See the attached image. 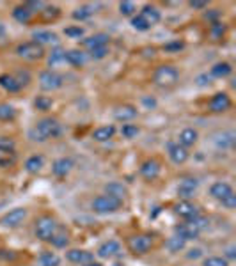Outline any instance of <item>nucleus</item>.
Returning a JSON list of instances; mask_svg holds the SVG:
<instances>
[{"mask_svg": "<svg viewBox=\"0 0 236 266\" xmlns=\"http://www.w3.org/2000/svg\"><path fill=\"white\" fill-rule=\"evenodd\" d=\"M110 37L107 36V34H95V36L91 37H85L84 41H82V47L87 48V50H95V48H100V47H107V43H109Z\"/></svg>", "mask_w": 236, "mask_h": 266, "instance_id": "nucleus-20", "label": "nucleus"}, {"mask_svg": "<svg viewBox=\"0 0 236 266\" xmlns=\"http://www.w3.org/2000/svg\"><path fill=\"white\" fill-rule=\"evenodd\" d=\"M4 37H6V27L0 23V39H4Z\"/></svg>", "mask_w": 236, "mask_h": 266, "instance_id": "nucleus-56", "label": "nucleus"}, {"mask_svg": "<svg viewBox=\"0 0 236 266\" xmlns=\"http://www.w3.org/2000/svg\"><path fill=\"white\" fill-rule=\"evenodd\" d=\"M64 34L68 37H73V39H80V37L84 36V29H82L80 25H78V27H66Z\"/></svg>", "mask_w": 236, "mask_h": 266, "instance_id": "nucleus-45", "label": "nucleus"}, {"mask_svg": "<svg viewBox=\"0 0 236 266\" xmlns=\"http://www.w3.org/2000/svg\"><path fill=\"white\" fill-rule=\"evenodd\" d=\"M135 11H137V6L133 2H121L119 4V13L123 16H133Z\"/></svg>", "mask_w": 236, "mask_h": 266, "instance_id": "nucleus-44", "label": "nucleus"}, {"mask_svg": "<svg viewBox=\"0 0 236 266\" xmlns=\"http://www.w3.org/2000/svg\"><path fill=\"white\" fill-rule=\"evenodd\" d=\"M138 133H140V129L137 124H123V128H121V135L124 139H135Z\"/></svg>", "mask_w": 236, "mask_h": 266, "instance_id": "nucleus-42", "label": "nucleus"}, {"mask_svg": "<svg viewBox=\"0 0 236 266\" xmlns=\"http://www.w3.org/2000/svg\"><path fill=\"white\" fill-rule=\"evenodd\" d=\"M185 245H186V241L183 240V238H179V236H172V238H169V240L165 241V248H167L169 252L183 250V248H185Z\"/></svg>", "mask_w": 236, "mask_h": 266, "instance_id": "nucleus-36", "label": "nucleus"}, {"mask_svg": "<svg viewBox=\"0 0 236 266\" xmlns=\"http://www.w3.org/2000/svg\"><path fill=\"white\" fill-rule=\"evenodd\" d=\"M52 98H48V96H37L36 98V101H34V107L37 108V110H41V112H46V110H50L52 108Z\"/></svg>", "mask_w": 236, "mask_h": 266, "instance_id": "nucleus-41", "label": "nucleus"}, {"mask_svg": "<svg viewBox=\"0 0 236 266\" xmlns=\"http://www.w3.org/2000/svg\"><path fill=\"white\" fill-rule=\"evenodd\" d=\"M105 192L107 195H112V197L119 199V201H123L124 195H126V188L123 187V183H117V181H112V183L107 185Z\"/></svg>", "mask_w": 236, "mask_h": 266, "instance_id": "nucleus-32", "label": "nucleus"}, {"mask_svg": "<svg viewBox=\"0 0 236 266\" xmlns=\"http://www.w3.org/2000/svg\"><path fill=\"white\" fill-rule=\"evenodd\" d=\"M227 257H229V259H234V257H236L234 247H229V248H227ZM227 257H225V259H227Z\"/></svg>", "mask_w": 236, "mask_h": 266, "instance_id": "nucleus-55", "label": "nucleus"}, {"mask_svg": "<svg viewBox=\"0 0 236 266\" xmlns=\"http://www.w3.org/2000/svg\"><path fill=\"white\" fill-rule=\"evenodd\" d=\"M215 144H217V148H222V149L232 148V144H234V133L232 131L217 133V135H215Z\"/></svg>", "mask_w": 236, "mask_h": 266, "instance_id": "nucleus-29", "label": "nucleus"}, {"mask_svg": "<svg viewBox=\"0 0 236 266\" xmlns=\"http://www.w3.org/2000/svg\"><path fill=\"white\" fill-rule=\"evenodd\" d=\"M128 248L131 254L144 255L153 248V238L149 234H133L128 238Z\"/></svg>", "mask_w": 236, "mask_h": 266, "instance_id": "nucleus-7", "label": "nucleus"}, {"mask_svg": "<svg viewBox=\"0 0 236 266\" xmlns=\"http://www.w3.org/2000/svg\"><path fill=\"white\" fill-rule=\"evenodd\" d=\"M174 213L185 220H192V218H196V216L201 215L199 208L190 201H179L178 204L174 206Z\"/></svg>", "mask_w": 236, "mask_h": 266, "instance_id": "nucleus-12", "label": "nucleus"}, {"mask_svg": "<svg viewBox=\"0 0 236 266\" xmlns=\"http://www.w3.org/2000/svg\"><path fill=\"white\" fill-rule=\"evenodd\" d=\"M32 16H34V13L30 11V9L27 8L25 4L16 6V8L13 9V18H15L18 23H23V25H27V23L32 22Z\"/></svg>", "mask_w": 236, "mask_h": 266, "instance_id": "nucleus-22", "label": "nucleus"}, {"mask_svg": "<svg viewBox=\"0 0 236 266\" xmlns=\"http://www.w3.org/2000/svg\"><path fill=\"white\" fill-rule=\"evenodd\" d=\"M232 73V66L229 62H217V64L211 68L210 76H215V78H225Z\"/></svg>", "mask_w": 236, "mask_h": 266, "instance_id": "nucleus-30", "label": "nucleus"}, {"mask_svg": "<svg viewBox=\"0 0 236 266\" xmlns=\"http://www.w3.org/2000/svg\"><path fill=\"white\" fill-rule=\"evenodd\" d=\"M131 27H133L135 30H138V32H146V30L151 29V27L148 25V22H146V20L142 18L140 15L131 16Z\"/></svg>", "mask_w": 236, "mask_h": 266, "instance_id": "nucleus-40", "label": "nucleus"}, {"mask_svg": "<svg viewBox=\"0 0 236 266\" xmlns=\"http://www.w3.org/2000/svg\"><path fill=\"white\" fill-rule=\"evenodd\" d=\"M224 36H225V25L224 23H220V22L211 23L210 25V37L211 39L220 41V39H224Z\"/></svg>", "mask_w": 236, "mask_h": 266, "instance_id": "nucleus-37", "label": "nucleus"}, {"mask_svg": "<svg viewBox=\"0 0 236 266\" xmlns=\"http://www.w3.org/2000/svg\"><path fill=\"white\" fill-rule=\"evenodd\" d=\"M96 254H98L102 259L117 257V255H121V245L117 243L116 240H109V241H105V243L100 245V248H98Z\"/></svg>", "mask_w": 236, "mask_h": 266, "instance_id": "nucleus-16", "label": "nucleus"}, {"mask_svg": "<svg viewBox=\"0 0 236 266\" xmlns=\"http://www.w3.org/2000/svg\"><path fill=\"white\" fill-rule=\"evenodd\" d=\"M210 80H211V76L201 75V76H199V85H206V83H210Z\"/></svg>", "mask_w": 236, "mask_h": 266, "instance_id": "nucleus-54", "label": "nucleus"}, {"mask_svg": "<svg viewBox=\"0 0 236 266\" xmlns=\"http://www.w3.org/2000/svg\"><path fill=\"white\" fill-rule=\"evenodd\" d=\"M201 254H203V252H201V248H192V250H190V254H188V257L196 259V257H199Z\"/></svg>", "mask_w": 236, "mask_h": 266, "instance_id": "nucleus-53", "label": "nucleus"}, {"mask_svg": "<svg viewBox=\"0 0 236 266\" xmlns=\"http://www.w3.org/2000/svg\"><path fill=\"white\" fill-rule=\"evenodd\" d=\"M16 54L25 61H39V59L44 57V48L37 45L36 41H27V43L18 45Z\"/></svg>", "mask_w": 236, "mask_h": 266, "instance_id": "nucleus-8", "label": "nucleus"}, {"mask_svg": "<svg viewBox=\"0 0 236 266\" xmlns=\"http://www.w3.org/2000/svg\"><path fill=\"white\" fill-rule=\"evenodd\" d=\"M87 57L82 50H68L66 52V62L73 68H82L85 64Z\"/></svg>", "mask_w": 236, "mask_h": 266, "instance_id": "nucleus-23", "label": "nucleus"}, {"mask_svg": "<svg viewBox=\"0 0 236 266\" xmlns=\"http://www.w3.org/2000/svg\"><path fill=\"white\" fill-rule=\"evenodd\" d=\"M0 151H15V141L11 137H0Z\"/></svg>", "mask_w": 236, "mask_h": 266, "instance_id": "nucleus-47", "label": "nucleus"}, {"mask_svg": "<svg viewBox=\"0 0 236 266\" xmlns=\"http://www.w3.org/2000/svg\"><path fill=\"white\" fill-rule=\"evenodd\" d=\"M231 98L225 93H217L213 98L210 100V110L215 114H222V112H227L231 108Z\"/></svg>", "mask_w": 236, "mask_h": 266, "instance_id": "nucleus-13", "label": "nucleus"}, {"mask_svg": "<svg viewBox=\"0 0 236 266\" xmlns=\"http://www.w3.org/2000/svg\"><path fill=\"white\" fill-rule=\"evenodd\" d=\"M62 83H64V78L57 71L46 69L39 75V87L43 91H57L62 87Z\"/></svg>", "mask_w": 236, "mask_h": 266, "instance_id": "nucleus-9", "label": "nucleus"}, {"mask_svg": "<svg viewBox=\"0 0 236 266\" xmlns=\"http://www.w3.org/2000/svg\"><path fill=\"white\" fill-rule=\"evenodd\" d=\"M197 187H199V181H197L196 178H186V180H183L181 183H179L178 195L183 199V201H188V199L196 194Z\"/></svg>", "mask_w": 236, "mask_h": 266, "instance_id": "nucleus-17", "label": "nucleus"}, {"mask_svg": "<svg viewBox=\"0 0 236 266\" xmlns=\"http://www.w3.org/2000/svg\"><path fill=\"white\" fill-rule=\"evenodd\" d=\"M142 103H144L146 105V107H155V105H156V101L155 100H153V98H142Z\"/></svg>", "mask_w": 236, "mask_h": 266, "instance_id": "nucleus-52", "label": "nucleus"}, {"mask_svg": "<svg viewBox=\"0 0 236 266\" xmlns=\"http://www.w3.org/2000/svg\"><path fill=\"white\" fill-rule=\"evenodd\" d=\"M178 139H179L178 144L188 149V148H192L197 141H199V133H197V129H194V128H185L181 133H179Z\"/></svg>", "mask_w": 236, "mask_h": 266, "instance_id": "nucleus-19", "label": "nucleus"}, {"mask_svg": "<svg viewBox=\"0 0 236 266\" xmlns=\"http://www.w3.org/2000/svg\"><path fill=\"white\" fill-rule=\"evenodd\" d=\"M204 16H206V20H210L211 23H217V22H218V18H220V16H222V13L218 11V9H211V11H208Z\"/></svg>", "mask_w": 236, "mask_h": 266, "instance_id": "nucleus-50", "label": "nucleus"}, {"mask_svg": "<svg viewBox=\"0 0 236 266\" xmlns=\"http://www.w3.org/2000/svg\"><path fill=\"white\" fill-rule=\"evenodd\" d=\"M185 48V43L183 41H174V43H167L164 47V50H167V52H179V50H183Z\"/></svg>", "mask_w": 236, "mask_h": 266, "instance_id": "nucleus-49", "label": "nucleus"}, {"mask_svg": "<svg viewBox=\"0 0 236 266\" xmlns=\"http://www.w3.org/2000/svg\"><path fill=\"white\" fill-rule=\"evenodd\" d=\"M66 259L73 264H87V262L95 261V255L92 252H87V250H78V248H71V250L66 252Z\"/></svg>", "mask_w": 236, "mask_h": 266, "instance_id": "nucleus-14", "label": "nucleus"}, {"mask_svg": "<svg viewBox=\"0 0 236 266\" xmlns=\"http://www.w3.org/2000/svg\"><path fill=\"white\" fill-rule=\"evenodd\" d=\"M0 87L6 89L8 93H18V91L22 89V85H20L18 80L15 78V75H9V73L0 75Z\"/></svg>", "mask_w": 236, "mask_h": 266, "instance_id": "nucleus-26", "label": "nucleus"}, {"mask_svg": "<svg viewBox=\"0 0 236 266\" xmlns=\"http://www.w3.org/2000/svg\"><path fill=\"white\" fill-rule=\"evenodd\" d=\"M188 6L192 9H199V11H203V9L208 8V2H204V0H192V2H188Z\"/></svg>", "mask_w": 236, "mask_h": 266, "instance_id": "nucleus-51", "label": "nucleus"}, {"mask_svg": "<svg viewBox=\"0 0 236 266\" xmlns=\"http://www.w3.org/2000/svg\"><path fill=\"white\" fill-rule=\"evenodd\" d=\"M114 266H123V264H121V262H116V264H114Z\"/></svg>", "mask_w": 236, "mask_h": 266, "instance_id": "nucleus-58", "label": "nucleus"}, {"mask_svg": "<svg viewBox=\"0 0 236 266\" xmlns=\"http://www.w3.org/2000/svg\"><path fill=\"white\" fill-rule=\"evenodd\" d=\"M57 227H59V224L55 222L54 216L43 215V216H39V218L36 220V226H34V233H36V236L39 238L41 241H48V243H50L52 236L55 234Z\"/></svg>", "mask_w": 236, "mask_h": 266, "instance_id": "nucleus-6", "label": "nucleus"}, {"mask_svg": "<svg viewBox=\"0 0 236 266\" xmlns=\"http://www.w3.org/2000/svg\"><path fill=\"white\" fill-rule=\"evenodd\" d=\"M16 117V110L8 103L0 105V121H13Z\"/></svg>", "mask_w": 236, "mask_h": 266, "instance_id": "nucleus-39", "label": "nucleus"}, {"mask_svg": "<svg viewBox=\"0 0 236 266\" xmlns=\"http://www.w3.org/2000/svg\"><path fill=\"white\" fill-rule=\"evenodd\" d=\"M206 227H208V218H204V216L199 215V216H196V218L186 220V222L176 226V236L183 238L185 241L196 240V238L199 236Z\"/></svg>", "mask_w": 236, "mask_h": 266, "instance_id": "nucleus-2", "label": "nucleus"}, {"mask_svg": "<svg viewBox=\"0 0 236 266\" xmlns=\"http://www.w3.org/2000/svg\"><path fill=\"white\" fill-rule=\"evenodd\" d=\"M167 153H169V158L179 165V163H185L188 160V149L179 146L178 142H169L167 144Z\"/></svg>", "mask_w": 236, "mask_h": 266, "instance_id": "nucleus-15", "label": "nucleus"}, {"mask_svg": "<svg viewBox=\"0 0 236 266\" xmlns=\"http://www.w3.org/2000/svg\"><path fill=\"white\" fill-rule=\"evenodd\" d=\"M138 15L142 16V18L146 20V22H148V25L149 27H153V25H156V23L160 22L162 20V15H160V11H158V9L155 8V6H144V8H142V11L138 13Z\"/></svg>", "mask_w": 236, "mask_h": 266, "instance_id": "nucleus-21", "label": "nucleus"}, {"mask_svg": "<svg viewBox=\"0 0 236 266\" xmlns=\"http://www.w3.org/2000/svg\"><path fill=\"white\" fill-rule=\"evenodd\" d=\"M73 167H75V162H73L71 158H59L55 160L54 165H52V172L57 178H66L71 172Z\"/></svg>", "mask_w": 236, "mask_h": 266, "instance_id": "nucleus-18", "label": "nucleus"}, {"mask_svg": "<svg viewBox=\"0 0 236 266\" xmlns=\"http://www.w3.org/2000/svg\"><path fill=\"white\" fill-rule=\"evenodd\" d=\"M137 115V108L131 107V105H123V107H117L116 112H114V117L117 121H131V119Z\"/></svg>", "mask_w": 236, "mask_h": 266, "instance_id": "nucleus-28", "label": "nucleus"}, {"mask_svg": "<svg viewBox=\"0 0 236 266\" xmlns=\"http://www.w3.org/2000/svg\"><path fill=\"white\" fill-rule=\"evenodd\" d=\"M92 13H95V8H92V6H82V8L73 11V20H80V22H84V20L91 18Z\"/></svg>", "mask_w": 236, "mask_h": 266, "instance_id": "nucleus-38", "label": "nucleus"}, {"mask_svg": "<svg viewBox=\"0 0 236 266\" xmlns=\"http://www.w3.org/2000/svg\"><path fill=\"white\" fill-rule=\"evenodd\" d=\"M16 156L15 151H0V169H9V167L16 165Z\"/></svg>", "mask_w": 236, "mask_h": 266, "instance_id": "nucleus-34", "label": "nucleus"}, {"mask_svg": "<svg viewBox=\"0 0 236 266\" xmlns=\"http://www.w3.org/2000/svg\"><path fill=\"white\" fill-rule=\"evenodd\" d=\"M116 135V128H114L112 124L109 126H100V128H96L95 131H92V139L98 142H107L110 141V139Z\"/></svg>", "mask_w": 236, "mask_h": 266, "instance_id": "nucleus-25", "label": "nucleus"}, {"mask_svg": "<svg viewBox=\"0 0 236 266\" xmlns=\"http://www.w3.org/2000/svg\"><path fill=\"white\" fill-rule=\"evenodd\" d=\"M203 266H229V261L225 257H208V259H204V262H203Z\"/></svg>", "mask_w": 236, "mask_h": 266, "instance_id": "nucleus-46", "label": "nucleus"}, {"mask_svg": "<svg viewBox=\"0 0 236 266\" xmlns=\"http://www.w3.org/2000/svg\"><path fill=\"white\" fill-rule=\"evenodd\" d=\"M179 80V73L174 66L171 64H162L155 69L153 73V82L158 87H172L176 85Z\"/></svg>", "mask_w": 236, "mask_h": 266, "instance_id": "nucleus-4", "label": "nucleus"}, {"mask_svg": "<svg viewBox=\"0 0 236 266\" xmlns=\"http://www.w3.org/2000/svg\"><path fill=\"white\" fill-rule=\"evenodd\" d=\"M43 167H44V158L41 155H32L30 158H27V162H25V169L29 170L30 174L39 172Z\"/></svg>", "mask_w": 236, "mask_h": 266, "instance_id": "nucleus-31", "label": "nucleus"}, {"mask_svg": "<svg viewBox=\"0 0 236 266\" xmlns=\"http://www.w3.org/2000/svg\"><path fill=\"white\" fill-rule=\"evenodd\" d=\"M61 133H62V126L59 124L57 119L44 117L30 129L29 137L36 142H46V141H50V139H57Z\"/></svg>", "mask_w": 236, "mask_h": 266, "instance_id": "nucleus-1", "label": "nucleus"}, {"mask_svg": "<svg viewBox=\"0 0 236 266\" xmlns=\"http://www.w3.org/2000/svg\"><path fill=\"white\" fill-rule=\"evenodd\" d=\"M50 243L54 245L55 248H64L66 245L69 243V233H68V229H66V227H62V226H59L57 231H55V234L52 236Z\"/></svg>", "mask_w": 236, "mask_h": 266, "instance_id": "nucleus-24", "label": "nucleus"}, {"mask_svg": "<svg viewBox=\"0 0 236 266\" xmlns=\"http://www.w3.org/2000/svg\"><path fill=\"white\" fill-rule=\"evenodd\" d=\"M41 16H43L44 22H50V20H55L59 18V15H61V11H59L57 8H50V6H46V8L43 9V11L39 13Z\"/></svg>", "mask_w": 236, "mask_h": 266, "instance_id": "nucleus-43", "label": "nucleus"}, {"mask_svg": "<svg viewBox=\"0 0 236 266\" xmlns=\"http://www.w3.org/2000/svg\"><path fill=\"white\" fill-rule=\"evenodd\" d=\"M84 266H102L100 262H96V261H91V262H87V264H84Z\"/></svg>", "mask_w": 236, "mask_h": 266, "instance_id": "nucleus-57", "label": "nucleus"}, {"mask_svg": "<svg viewBox=\"0 0 236 266\" xmlns=\"http://www.w3.org/2000/svg\"><path fill=\"white\" fill-rule=\"evenodd\" d=\"M210 194L213 199H217L224 208L227 209H234L236 208V195H234V190L229 183L225 181H217V183L211 185L210 188Z\"/></svg>", "mask_w": 236, "mask_h": 266, "instance_id": "nucleus-3", "label": "nucleus"}, {"mask_svg": "<svg viewBox=\"0 0 236 266\" xmlns=\"http://www.w3.org/2000/svg\"><path fill=\"white\" fill-rule=\"evenodd\" d=\"M61 264V257L55 252H43L37 259V266H59Z\"/></svg>", "mask_w": 236, "mask_h": 266, "instance_id": "nucleus-33", "label": "nucleus"}, {"mask_svg": "<svg viewBox=\"0 0 236 266\" xmlns=\"http://www.w3.org/2000/svg\"><path fill=\"white\" fill-rule=\"evenodd\" d=\"M27 218V209L25 208H15L11 211L6 213L2 218H0V224L4 227H9V229H15V227H20Z\"/></svg>", "mask_w": 236, "mask_h": 266, "instance_id": "nucleus-10", "label": "nucleus"}, {"mask_svg": "<svg viewBox=\"0 0 236 266\" xmlns=\"http://www.w3.org/2000/svg\"><path fill=\"white\" fill-rule=\"evenodd\" d=\"M160 170H162L160 162L155 160V158H149V160H146V162L142 163L140 169H138V172H140V176L144 178L146 181H155L156 178L160 176Z\"/></svg>", "mask_w": 236, "mask_h": 266, "instance_id": "nucleus-11", "label": "nucleus"}, {"mask_svg": "<svg viewBox=\"0 0 236 266\" xmlns=\"http://www.w3.org/2000/svg\"><path fill=\"white\" fill-rule=\"evenodd\" d=\"M91 208L95 209V213L98 215H110V213H116L123 208V201L112 197V195H100L92 201Z\"/></svg>", "mask_w": 236, "mask_h": 266, "instance_id": "nucleus-5", "label": "nucleus"}, {"mask_svg": "<svg viewBox=\"0 0 236 266\" xmlns=\"http://www.w3.org/2000/svg\"><path fill=\"white\" fill-rule=\"evenodd\" d=\"M62 62H66V50H62V48H54V50L50 52V57H48V64L52 66V68H55V66L62 64Z\"/></svg>", "mask_w": 236, "mask_h": 266, "instance_id": "nucleus-35", "label": "nucleus"}, {"mask_svg": "<svg viewBox=\"0 0 236 266\" xmlns=\"http://www.w3.org/2000/svg\"><path fill=\"white\" fill-rule=\"evenodd\" d=\"M107 54H109V48H107V47H100V48H95V50H89L91 59H96V61H100V59H105Z\"/></svg>", "mask_w": 236, "mask_h": 266, "instance_id": "nucleus-48", "label": "nucleus"}, {"mask_svg": "<svg viewBox=\"0 0 236 266\" xmlns=\"http://www.w3.org/2000/svg\"><path fill=\"white\" fill-rule=\"evenodd\" d=\"M34 39H36V43L37 45H57L59 43V37H57V34H54V32H50V30H36L34 32Z\"/></svg>", "mask_w": 236, "mask_h": 266, "instance_id": "nucleus-27", "label": "nucleus"}]
</instances>
